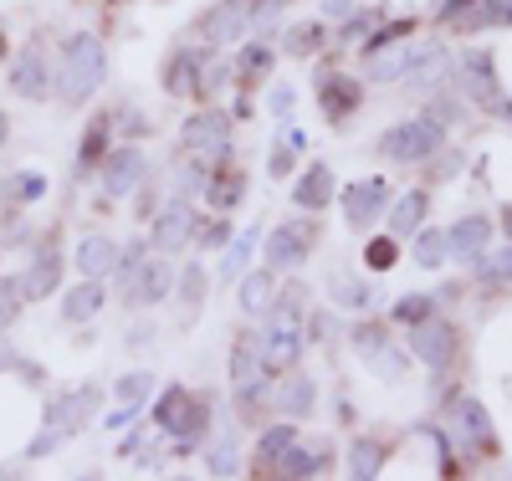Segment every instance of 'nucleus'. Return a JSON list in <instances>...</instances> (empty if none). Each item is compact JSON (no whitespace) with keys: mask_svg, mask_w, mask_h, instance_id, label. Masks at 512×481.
<instances>
[{"mask_svg":"<svg viewBox=\"0 0 512 481\" xmlns=\"http://www.w3.org/2000/svg\"><path fill=\"white\" fill-rule=\"evenodd\" d=\"M103 72H108V52H103V41H98L93 31L67 36V47H62V72H57L62 98H67V103L93 98V93H98V82H103Z\"/></svg>","mask_w":512,"mask_h":481,"instance_id":"1","label":"nucleus"},{"mask_svg":"<svg viewBox=\"0 0 512 481\" xmlns=\"http://www.w3.org/2000/svg\"><path fill=\"white\" fill-rule=\"evenodd\" d=\"M256 348H262V359H267L272 369L297 364V354H303V313H297V297H287L282 308H272L267 333L256 338Z\"/></svg>","mask_w":512,"mask_h":481,"instance_id":"2","label":"nucleus"},{"mask_svg":"<svg viewBox=\"0 0 512 481\" xmlns=\"http://www.w3.org/2000/svg\"><path fill=\"white\" fill-rule=\"evenodd\" d=\"M379 149H384V159H395V164H420V159H431L441 149V123L436 118H410V123L390 128Z\"/></svg>","mask_w":512,"mask_h":481,"instance_id":"3","label":"nucleus"},{"mask_svg":"<svg viewBox=\"0 0 512 481\" xmlns=\"http://www.w3.org/2000/svg\"><path fill=\"white\" fill-rule=\"evenodd\" d=\"M123 282H128V302H139V308H149V302H159L169 292V261L159 256H144V246L123 261Z\"/></svg>","mask_w":512,"mask_h":481,"instance_id":"4","label":"nucleus"},{"mask_svg":"<svg viewBox=\"0 0 512 481\" xmlns=\"http://www.w3.org/2000/svg\"><path fill=\"white\" fill-rule=\"evenodd\" d=\"M461 72H466V87H472V98H477L487 113L512 118V103L502 98V82H497V67H492V57H487V52H472V57L461 62Z\"/></svg>","mask_w":512,"mask_h":481,"instance_id":"5","label":"nucleus"},{"mask_svg":"<svg viewBox=\"0 0 512 481\" xmlns=\"http://www.w3.org/2000/svg\"><path fill=\"white\" fill-rule=\"evenodd\" d=\"M267 359H262V348H256V343H241L236 348V359H231V379H236V395L241 400H256V395H262V389H267Z\"/></svg>","mask_w":512,"mask_h":481,"instance_id":"6","label":"nucleus"},{"mask_svg":"<svg viewBox=\"0 0 512 481\" xmlns=\"http://www.w3.org/2000/svg\"><path fill=\"white\" fill-rule=\"evenodd\" d=\"M415 359H425L431 369H446L456 359V333L446 323H415Z\"/></svg>","mask_w":512,"mask_h":481,"instance_id":"7","label":"nucleus"},{"mask_svg":"<svg viewBox=\"0 0 512 481\" xmlns=\"http://www.w3.org/2000/svg\"><path fill=\"white\" fill-rule=\"evenodd\" d=\"M226 134H231L226 113H195L185 123V149H195V154H226Z\"/></svg>","mask_w":512,"mask_h":481,"instance_id":"8","label":"nucleus"},{"mask_svg":"<svg viewBox=\"0 0 512 481\" xmlns=\"http://www.w3.org/2000/svg\"><path fill=\"white\" fill-rule=\"evenodd\" d=\"M384 338H379V328H359L354 333V348H359V359L379 374V379H400L405 374V359L395 354V348H379Z\"/></svg>","mask_w":512,"mask_h":481,"instance_id":"9","label":"nucleus"},{"mask_svg":"<svg viewBox=\"0 0 512 481\" xmlns=\"http://www.w3.org/2000/svg\"><path fill=\"white\" fill-rule=\"evenodd\" d=\"M384 195H390V185H384V180H359V185H349V190H344L349 226H369L374 215H379V205H384Z\"/></svg>","mask_w":512,"mask_h":481,"instance_id":"10","label":"nucleus"},{"mask_svg":"<svg viewBox=\"0 0 512 481\" xmlns=\"http://www.w3.org/2000/svg\"><path fill=\"white\" fill-rule=\"evenodd\" d=\"M308 241H313V231H303V226H277L267 236V261L272 267H297L308 256Z\"/></svg>","mask_w":512,"mask_h":481,"instance_id":"11","label":"nucleus"},{"mask_svg":"<svg viewBox=\"0 0 512 481\" xmlns=\"http://www.w3.org/2000/svg\"><path fill=\"white\" fill-rule=\"evenodd\" d=\"M103 180H108V195H128L139 180H144V154L139 149H118L103 169Z\"/></svg>","mask_w":512,"mask_h":481,"instance_id":"12","label":"nucleus"},{"mask_svg":"<svg viewBox=\"0 0 512 481\" xmlns=\"http://www.w3.org/2000/svg\"><path fill=\"white\" fill-rule=\"evenodd\" d=\"M77 267L88 272V277H108L118 267V246L108 236H82L77 241Z\"/></svg>","mask_w":512,"mask_h":481,"instance_id":"13","label":"nucleus"},{"mask_svg":"<svg viewBox=\"0 0 512 481\" xmlns=\"http://www.w3.org/2000/svg\"><path fill=\"white\" fill-rule=\"evenodd\" d=\"M456 430H461V441L472 446V451H492V425H487V410L477 400H461L456 405Z\"/></svg>","mask_w":512,"mask_h":481,"instance_id":"14","label":"nucleus"},{"mask_svg":"<svg viewBox=\"0 0 512 481\" xmlns=\"http://www.w3.org/2000/svg\"><path fill=\"white\" fill-rule=\"evenodd\" d=\"M11 82H16V93H21V98H47V62H41L36 47L21 52V62L11 67Z\"/></svg>","mask_w":512,"mask_h":481,"instance_id":"15","label":"nucleus"},{"mask_svg":"<svg viewBox=\"0 0 512 481\" xmlns=\"http://www.w3.org/2000/svg\"><path fill=\"white\" fill-rule=\"evenodd\" d=\"M98 308H103V282H98V277H88L82 287H72V292L62 297V318H67V323H88Z\"/></svg>","mask_w":512,"mask_h":481,"instance_id":"16","label":"nucleus"},{"mask_svg":"<svg viewBox=\"0 0 512 481\" xmlns=\"http://www.w3.org/2000/svg\"><path fill=\"white\" fill-rule=\"evenodd\" d=\"M246 0H226V6H216L210 11V21H205V36L210 41H236L241 31H246Z\"/></svg>","mask_w":512,"mask_h":481,"instance_id":"17","label":"nucleus"},{"mask_svg":"<svg viewBox=\"0 0 512 481\" xmlns=\"http://www.w3.org/2000/svg\"><path fill=\"white\" fill-rule=\"evenodd\" d=\"M487 236H492V226L482 221V215H472V221H461L446 241H451V256H456V261H477L482 246H487Z\"/></svg>","mask_w":512,"mask_h":481,"instance_id":"18","label":"nucleus"},{"mask_svg":"<svg viewBox=\"0 0 512 481\" xmlns=\"http://www.w3.org/2000/svg\"><path fill=\"white\" fill-rule=\"evenodd\" d=\"M190 205H169L164 215H159V226H154V241L164 246V251H175V246H185V236H190Z\"/></svg>","mask_w":512,"mask_h":481,"instance_id":"19","label":"nucleus"},{"mask_svg":"<svg viewBox=\"0 0 512 481\" xmlns=\"http://www.w3.org/2000/svg\"><path fill=\"white\" fill-rule=\"evenodd\" d=\"M328 200H333V174L323 164H313L303 174V185H297V205H303V210H323Z\"/></svg>","mask_w":512,"mask_h":481,"instance_id":"20","label":"nucleus"},{"mask_svg":"<svg viewBox=\"0 0 512 481\" xmlns=\"http://www.w3.org/2000/svg\"><path fill=\"white\" fill-rule=\"evenodd\" d=\"M292 441H297L292 425H272L262 441H256V466H282V456L292 451Z\"/></svg>","mask_w":512,"mask_h":481,"instance_id":"21","label":"nucleus"},{"mask_svg":"<svg viewBox=\"0 0 512 481\" xmlns=\"http://www.w3.org/2000/svg\"><path fill=\"white\" fill-rule=\"evenodd\" d=\"M272 292H277V287H272V272H251V277L241 282V313H251V318L267 313V308H272Z\"/></svg>","mask_w":512,"mask_h":481,"instance_id":"22","label":"nucleus"},{"mask_svg":"<svg viewBox=\"0 0 512 481\" xmlns=\"http://www.w3.org/2000/svg\"><path fill=\"white\" fill-rule=\"evenodd\" d=\"M420 215H425V195H420V190L400 195V200H395V210H390V231H395V236H415Z\"/></svg>","mask_w":512,"mask_h":481,"instance_id":"23","label":"nucleus"},{"mask_svg":"<svg viewBox=\"0 0 512 481\" xmlns=\"http://www.w3.org/2000/svg\"><path fill=\"white\" fill-rule=\"evenodd\" d=\"M425 52V47H420ZM420 52H410V47H400V52H390V57H374L369 62V77L374 82H395V77H405V72H415V62H420Z\"/></svg>","mask_w":512,"mask_h":481,"instance_id":"24","label":"nucleus"},{"mask_svg":"<svg viewBox=\"0 0 512 481\" xmlns=\"http://www.w3.org/2000/svg\"><path fill=\"white\" fill-rule=\"evenodd\" d=\"M446 251H451V241H446L441 231H431V236H420V241H415V261H420L425 272L446 267Z\"/></svg>","mask_w":512,"mask_h":481,"instance_id":"25","label":"nucleus"},{"mask_svg":"<svg viewBox=\"0 0 512 481\" xmlns=\"http://www.w3.org/2000/svg\"><path fill=\"white\" fill-rule=\"evenodd\" d=\"M313 384L308 379H287V389H282V395H277V405L287 410V415H303V410H313Z\"/></svg>","mask_w":512,"mask_h":481,"instance_id":"26","label":"nucleus"},{"mask_svg":"<svg viewBox=\"0 0 512 481\" xmlns=\"http://www.w3.org/2000/svg\"><path fill=\"white\" fill-rule=\"evenodd\" d=\"M282 471H287V476H318V471H323V451H297V446H292V451L282 456Z\"/></svg>","mask_w":512,"mask_h":481,"instance_id":"27","label":"nucleus"},{"mask_svg":"<svg viewBox=\"0 0 512 481\" xmlns=\"http://www.w3.org/2000/svg\"><path fill=\"white\" fill-rule=\"evenodd\" d=\"M180 415H190V395H185V389H169L164 405H159V425L164 430H180Z\"/></svg>","mask_w":512,"mask_h":481,"instance_id":"28","label":"nucleus"},{"mask_svg":"<svg viewBox=\"0 0 512 481\" xmlns=\"http://www.w3.org/2000/svg\"><path fill=\"white\" fill-rule=\"evenodd\" d=\"M364 261H369V272H390L395 261H400V251H395V241H390V236H379V241H369Z\"/></svg>","mask_w":512,"mask_h":481,"instance_id":"29","label":"nucleus"},{"mask_svg":"<svg viewBox=\"0 0 512 481\" xmlns=\"http://www.w3.org/2000/svg\"><path fill=\"white\" fill-rule=\"evenodd\" d=\"M349 471H354V476H374V471H379V446H374V441H354Z\"/></svg>","mask_w":512,"mask_h":481,"instance_id":"30","label":"nucleus"},{"mask_svg":"<svg viewBox=\"0 0 512 481\" xmlns=\"http://www.w3.org/2000/svg\"><path fill=\"white\" fill-rule=\"evenodd\" d=\"M333 297L344 302V308H369V287L349 282V277H333Z\"/></svg>","mask_w":512,"mask_h":481,"instance_id":"31","label":"nucleus"},{"mask_svg":"<svg viewBox=\"0 0 512 481\" xmlns=\"http://www.w3.org/2000/svg\"><path fill=\"white\" fill-rule=\"evenodd\" d=\"M241 190H246V185H241V174H221V180L210 185V200H216V205L226 210V205H236V200H241Z\"/></svg>","mask_w":512,"mask_h":481,"instance_id":"32","label":"nucleus"},{"mask_svg":"<svg viewBox=\"0 0 512 481\" xmlns=\"http://www.w3.org/2000/svg\"><path fill=\"white\" fill-rule=\"evenodd\" d=\"M149 374H128V379H118V400H128V405H139V400H149Z\"/></svg>","mask_w":512,"mask_h":481,"instance_id":"33","label":"nucleus"},{"mask_svg":"<svg viewBox=\"0 0 512 481\" xmlns=\"http://www.w3.org/2000/svg\"><path fill=\"white\" fill-rule=\"evenodd\" d=\"M425 313H431V302H425V297H405L395 308V318H405V323H425Z\"/></svg>","mask_w":512,"mask_h":481,"instance_id":"34","label":"nucleus"},{"mask_svg":"<svg viewBox=\"0 0 512 481\" xmlns=\"http://www.w3.org/2000/svg\"><path fill=\"white\" fill-rule=\"evenodd\" d=\"M251 246H256V236H241V241L231 246V256H226V277H236V272H241V261L251 256Z\"/></svg>","mask_w":512,"mask_h":481,"instance_id":"35","label":"nucleus"},{"mask_svg":"<svg viewBox=\"0 0 512 481\" xmlns=\"http://www.w3.org/2000/svg\"><path fill=\"white\" fill-rule=\"evenodd\" d=\"M210 471L231 476V471H236V451H231V446H216V451H210Z\"/></svg>","mask_w":512,"mask_h":481,"instance_id":"36","label":"nucleus"},{"mask_svg":"<svg viewBox=\"0 0 512 481\" xmlns=\"http://www.w3.org/2000/svg\"><path fill=\"white\" fill-rule=\"evenodd\" d=\"M16 297H21V282H0V323L16 313Z\"/></svg>","mask_w":512,"mask_h":481,"instance_id":"37","label":"nucleus"},{"mask_svg":"<svg viewBox=\"0 0 512 481\" xmlns=\"http://www.w3.org/2000/svg\"><path fill=\"white\" fill-rule=\"evenodd\" d=\"M241 67H246V72H262V67H272V52H267V47H251V52L241 57Z\"/></svg>","mask_w":512,"mask_h":481,"instance_id":"38","label":"nucleus"},{"mask_svg":"<svg viewBox=\"0 0 512 481\" xmlns=\"http://www.w3.org/2000/svg\"><path fill=\"white\" fill-rule=\"evenodd\" d=\"M21 180H26V185H16V195H21V200H36L41 190H47V185H41V174H21Z\"/></svg>","mask_w":512,"mask_h":481,"instance_id":"39","label":"nucleus"},{"mask_svg":"<svg viewBox=\"0 0 512 481\" xmlns=\"http://www.w3.org/2000/svg\"><path fill=\"white\" fill-rule=\"evenodd\" d=\"M492 272L512 282V246H502V251H497V267H492Z\"/></svg>","mask_w":512,"mask_h":481,"instance_id":"40","label":"nucleus"},{"mask_svg":"<svg viewBox=\"0 0 512 481\" xmlns=\"http://www.w3.org/2000/svg\"><path fill=\"white\" fill-rule=\"evenodd\" d=\"M313 41H318V31H308V26H303V31H292V47H297V52L313 47Z\"/></svg>","mask_w":512,"mask_h":481,"instance_id":"41","label":"nucleus"},{"mask_svg":"<svg viewBox=\"0 0 512 481\" xmlns=\"http://www.w3.org/2000/svg\"><path fill=\"white\" fill-rule=\"evenodd\" d=\"M272 108H277V113L292 108V87H277V93H272Z\"/></svg>","mask_w":512,"mask_h":481,"instance_id":"42","label":"nucleus"},{"mask_svg":"<svg viewBox=\"0 0 512 481\" xmlns=\"http://www.w3.org/2000/svg\"><path fill=\"white\" fill-rule=\"evenodd\" d=\"M16 359H11V348H0V369H11Z\"/></svg>","mask_w":512,"mask_h":481,"instance_id":"43","label":"nucleus"},{"mask_svg":"<svg viewBox=\"0 0 512 481\" xmlns=\"http://www.w3.org/2000/svg\"><path fill=\"white\" fill-rule=\"evenodd\" d=\"M502 226H507V236H512V205L502 210Z\"/></svg>","mask_w":512,"mask_h":481,"instance_id":"44","label":"nucleus"},{"mask_svg":"<svg viewBox=\"0 0 512 481\" xmlns=\"http://www.w3.org/2000/svg\"><path fill=\"white\" fill-rule=\"evenodd\" d=\"M6 134H11V123H6V118H0V144H6Z\"/></svg>","mask_w":512,"mask_h":481,"instance_id":"45","label":"nucleus"},{"mask_svg":"<svg viewBox=\"0 0 512 481\" xmlns=\"http://www.w3.org/2000/svg\"><path fill=\"white\" fill-rule=\"evenodd\" d=\"M502 21H512V0H502Z\"/></svg>","mask_w":512,"mask_h":481,"instance_id":"46","label":"nucleus"},{"mask_svg":"<svg viewBox=\"0 0 512 481\" xmlns=\"http://www.w3.org/2000/svg\"><path fill=\"white\" fill-rule=\"evenodd\" d=\"M0 57H6V47H0Z\"/></svg>","mask_w":512,"mask_h":481,"instance_id":"47","label":"nucleus"}]
</instances>
